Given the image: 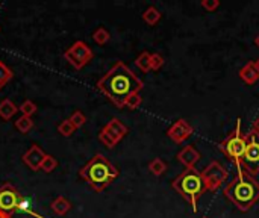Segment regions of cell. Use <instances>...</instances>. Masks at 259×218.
Here are the masks:
<instances>
[{
  "label": "cell",
  "mask_w": 259,
  "mask_h": 218,
  "mask_svg": "<svg viewBox=\"0 0 259 218\" xmlns=\"http://www.w3.org/2000/svg\"><path fill=\"white\" fill-rule=\"evenodd\" d=\"M246 147H247V134L243 132L241 118H238L235 129L229 134V137L226 140H223L219 144V149L231 162L235 164V167L238 170V168H241V159L246 153Z\"/></svg>",
  "instance_id": "cell-5"
},
{
  "label": "cell",
  "mask_w": 259,
  "mask_h": 218,
  "mask_svg": "<svg viewBox=\"0 0 259 218\" xmlns=\"http://www.w3.org/2000/svg\"><path fill=\"white\" fill-rule=\"evenodd\" d=\"M14 77V73L11 71V68L6 67V64L3 61H0V90L5 88V85Z\"/></svg>",
  "instance_id": "cell-22"
},
{
  "label": "cell",
  "mask_w": 259,
  "mask_h": 218,
  "mask_svg": "<svg viewBox=\"0 0 259 218\" xmlns=\"http://www.w3.org/2000/svg\"><path fill=\"white\" fill-rule=\"evenodd\" d=\"M127 132L129 129L126 124H123L118 118H112L99 132V140L108 149H114L127 135Z\"/></svg>",
  "instance_id": "cell-6"
},
{
  "label": "cell",
  "mask_w": 259,
  "mask_h": 218,
  "mask_svg": "<svg viewBox=\"0 0 259 218\" xmlns=\"http://www.w3.org/2000/svg\"><path fill=\"white\" fill-rule=\"evenodd\" d=\"M143 88L144 82L123 61L115 62L114 67L97 82V90L117 108H124L127 97L140 93Z\"/></svg>",
  "instance_id": "cell-1"
},
{
  "label": "cell",
  "mask_w": 259,
  "mask_h": 218,
  "mask_svg": "<svg viewBox=\"0 0 259 218\" xmlns=\"http://www.w3.org/2000/svg\"><path fill=\"white\" fill-rule=\"evenodd\" d=\"M150 61H152V70H155V71L164 67V58L159 53H152Z\"/></svg>",
  "instance_id": "cell-29"
},
{
  "label": "cell",
  "mask_w": 259,
  "mask_h": 218,
  "mask_svg": "<svg viewBox=\"0 0 259 218\" xmlns=\"http://www.w3.org/2000/svg\"><path fill=\"white\" fill-rule=\"evenodd\" d=\"M202 8L208 12H214L220 8V2L219 0H202Z\"/></svg>",
  "instance_id": "cell-28"
},
{
  "label": "cell",
  "mask_w": 259,
  "mask_h": 218,
  "mask_svg": "<svg viewBox=\"0 0 259 218\" xmlns=\"http://www.w3.org/2000/svg\"><path fill=\"white\" fill-rule=\"evenodd\" d=\"M17 112H18V106L14 102H11L9 99H5L0 102V117L5 121H9Z\"/></svg>",
  "instance_id": "cell-15"
},
{
  "label": "cell",
  "mask_w": 259,
  "mask_h": 218,
  "mask_svg": "<svg viewBox=\"0 0 259 218\" xmlns=\"http://www.w3.org/2000/svg\"><path fill=\"white\" fill-rule=\"evenodd\" d=\"M0 218H11V215L6 214V212H3V211H0Z\"/></svg>",
  "instance_id": "cell-31"
},
{
  "label": "cell",
  "mask_w": 259,
  "mask_h": 218,
  "mask_svg": "<svg viewBox=\"0 0 259 218\" xmlns=\"http://www.w3.org/2000/svg\"><path fill=\"white\" fill-rule=\"evenodd\" d=\"M18 111H20L21 115H24V117H32V115L36 112V105H35L32 100H24V102L18 106Z\"/></svg>",
  "instance_id": "cell-23"
},
{
  "label": "cell",
  "mask_w": 259,
  "mask_h": 218,
  "mask_svg": "<svg viewBox=\"0 0 259 218\" xmlns=\"http://www.w3.org/2000/svg\"><path fill=\"white\" fill-rule=\"evenodd\" d=\"M56 165H58V161H56L52 155H46V158H44V161H42L39 170H42L44 173H52V171L56 168Z\"/></svg>",
  "instance_id": "cell-26"
},
{
  "label": "cell",
  "mask_w": 259,
  "mask_h": 218,
  "mask_svg": "<svg viewBox=\"0 0 259 218\" xmlns=\"http://www.w3.org/2000/svg\"><path fill=\"white\" fill-rule=\"evenodd\" d=\"M50 208H52V211L56 214V215H65L70 209H71V203L65 199V197H62V196H59V197H56L52 203H50Z\"/></svg>",
  "instance_id": "cell-16"
},
{
  "label": "cell",
  "mask_w": 259,
  "mask_h": 218,
  "mask_svg": "<svg viewBox=\"0 0 259 218\" xmlns=\"http://www.w3.org/2000/svg\"><path fill=\"white\" fill-rule=\"evenodd\" d=\"M44 158H46V153L42 152V149H41L39 146L33 144V146H30V149L23 155V162H24L30 170L36 171V170H39V167H41Z\"/></svg>",
  "instance_id": "cell-12"
},
{
  "label": "cell",
  "mask_w": 259,
  "mask_h": 218,
  "mask_svg": "<svg viewBox=\"0 0 259 218\" xmlns=\"http://www.w3.org/2000/svg\"><path fill=\"white\" fill-rule=\"evenodd\" d=\"M223 194L237 209L247 212L259 202V182L255 176L246 173L243 168H238L237 176L228 184Z\"/></svg>",
  "instance_id": "cell-2"
},
{
  "label": "cell",
  "mask_w": 259,
  "mask_h": 218,
  "mask_svg": "<svg viewBox=\"0 0 259 218\" xmlns=\"http://www.w3.org/2000/svg\"><path fill=\"white\" fill-rule=\"evenodd\" d=\"M70 121L73 123V126H74L76 129H79V127H82V126L87 123V117H85L80 111H74V112L71 114V117H70Z\"/></svg>",
  "instance_id": "cell-27"
},
{
  "label": "cell",
  "mask_w": 259,
  "mask_h": 218,
  "mask_svg": "<svg viewBox=\"0 0 259 218\" xmlns=\"http://www.w3.org/2000/svg\"><path fill=\"white\" fill-rule=\"evenodd\" d=\"M193 134H194V127H193L187 120H184V118H179L178 121H175V123L168 127V130H167V137H168L173 143H176V144L184 143V141L188 140Z\"/></svg>",
  "instance_id": "cell-11"
},
{
  "label": "cell",
  "mask_w": 259,
  "mask_h": 218,
  "mask_svg": "<svg viewBox=\"0 0 259 218\" xmlns=\"http://www.w3.org/2000/svg\"><path fill=\"white\" fill-rule=\"evenodd\" d=\"M74 130H76V127L73 126V123L70 121V118L61 121L59 126H58V132H59L62 137H71V135L74 134Z\"/></svg>",
  "instance_id": "cell-24"
},
{
  "label": "cell",
  "mask_w": 259,
  "mask_h": 218,
  "mask_svg": "<svg viewBox=\"0 0 259 218\" xmlns=\"http://www.w3.org/2000/svg\"><path fill=\"white\" fill-rule=\"evenodd\" d=\"M252 130L253 132H256V134H259V117L253 121V124H252Z\"/></svg>",
  "instance_id": "cell-30"
},
{
  "label": "cell",
  "mask_w": 259,
  "mask_h": 218,
  "mask_svg": "<svg viewBox=\"0 0 259 218\" xmlns=\"http://www.w3.org/2000/svg\"><path fill=\"white\" fill-rule=\"evenodd\" d=\"M20 199H21V196L14 185L5 184L0 187V211L11 215L12 212H15L18 209Z\"/></svg>",
  "instance_id": "cell-10"
},
{
  "label": "cell",
  "mask_w": 259,
  "mask_h": 218,
  "mask_svg": "<svg viewBox=\"0 0 259 218\" xmlns=\"http://www.w3.org/2000/svg\"><path fill=\"white\" fill-rule=\"evenodd\" d=\"M255 46H256V47L259 49V33H258V36L255 38Z\"/></svg>",
  "instance_id": "cell-33"
},
{
  "label": "cell",
  "mask_w": 259,
  "mask_h": 218,
  "mask_svg": "<svg viewBox=\"0 0 259 218\" xmlns=\"http://www.w3.org/2000/svg\"><path fill=\"white\" fill-rule=\"evenodd\" d=\"M150 58H152V55H150L149 52H143V53L137 58L135 65H137L143 73H149V71L152 70V61H150Z\"/></svg>",
  "instance_id": "cell-19"
},
{
  "label": "cell",
  "mask_w": 259,
  "mask_h": 218,
  "mask_svg": "<svg viewBox=\"0 0 259 218\" xmlns=\"http://www.w3.org/2000/svg\"><path fill=\"white\" fill-rule=\"evenodd\" d=\"M241 168L252 176L259 173V134L253 130L247 134V147L241 159Z\"/></svg>",
  "instance_id": "cell-7"
},
{
  "label": "cell",
  "mask_w": 259,
  "mask_h": 218,
  "mask_svg": "<svg viewBox=\"0 0 259 218\" xmlns=\"http://www.w3.org/2000/svg\"><path fill=\"white\" fill-rule=\"evenodd\" d=\"M32 127H33V120H32V117H24V115H21V117L17 118V121H15V129H17L18 132H21V134L30 132Z\"/></svg>",
  "instance_id": "cell-20"
},
{
  "label": "cell",
  "mask_w": 259,
  "mask_h": 218,
  "mask_svg": "<svg viewBox=\"0 0 259 218\" xmlns=\"http://www.w3.org/2000/svg\"><path fill=\"white\" fill-rule=\"evenodd\" d=\"M171 187H173V190H176L182 196V199H185L191 205L193 212L199 211V208H197L199 200L205 194V191H208L205 181H203V176H202V171H199L196 167L185 168L171 182Z\"/></svg>",
  "instance_id": "cell-4"
},
{
  "label": "cell",
  "mask_w": 259,
  "mask_h": 218,
  "mask_svg": "<svg viewBox=\"0 0 259 218\" xmlns=\"http://www.w3.org/2000/svg\"><path fill=\"white\" fill-rule=\"evenodd\" d=\"M203 218H206V217H203Z\"/></svg>",
  "instance_id": "cell-34"
},
{
  "label": "cell",
  "mask_w": 259,
  "mask_h": 218,
  "mask_svg": "<svg viewBox=\"0 0 259 218\" xmlns=\"http://www.w3.org/2000/svg\"><path fill=\"white\" fill-rule=\"evenodd\" d=\"M253 64H255V67H256V70L259 71V58L256 59V61H253Z\"/></svg>",
  "instance_id": "cell-32"
},
{
  "label": "cell",
  "mask_w": 259,
  "mask_h": 218,
  "mask_svg": "<svg viewBox=\"0 0 259 218\" xmlns=\"http://www.w3.org/2000/svg\"><path fill=\"white\" fill-rule=\"evenodd\" d=\"M118 170L115 165H112L108 158H105L102 153L94 155L80 170L79 176L96 191L102 193L106 190L117 178H118Z\"/></svg>",
  "instance_id": "cell-3"
},
{
  "label": "cell",
  "mask_w": 259,
  "mask_h": 218,
  "mask_svg": "<svg viewBox=\"0 0 259 218\" xmlns=\"http://www.w3.org/2000/svg\"><path fill=\"white\" fill-rule=\"evenodd\" d=\"M141 103H143V97L140 96V93H135V94H132L131 97H127L124 106H126L127 109H131V111H135V109H138V108L141 106Z\"/></svg>",
  "instance_id": "cell-25"
},
{
  "label": "cell",
  "mask_w": 259,
  "mask_h": 218,
  "mask_svg": "<svg viewBox=\"0 0 259 218\" xmlns=\"http://www.w3.org/2000/svg\"><path fill=\"white\" fill-rule=\"evenodd\" d=\"M178 161L185 167V168H193L199 159H200V153L194 146H185L179 153H178Z\"/></svg>",
  "instance_id": "cell-13"
},
{
  "label": "cell",
  "mask_w": 259,
  "mask_h": 218,
  "mask_svg": "<svg viewBox=\"0 0 259 218\" xmlns=\"http://www.w3.org/2000/svg\"><path fill=\"white\" fill-rule=\"evenodd\" d=\"M109 38H111V35H109V32H108L105 27H99V29H96L94 33H93V39H94V42L99 44V46L106 44V42L109 41Z\"/></svg>",
  "instance_id": "cell-21"
},
{
  "label": "cell",
  "mask_w": 259,
  "mask_h": 218,
  "mask_svg": "<svg viewBox=\"0 0 259 218\" xmlns=\"http://www.w3.org/2000/svg\"><path fill=\"white\" fill-rule=\"evenodd\" d=\"M149 170H150V173L153 176L159 178V176H162L167 171V162L162 161L161 158H155V159H152L149 162Z\"/></svg>",
  "instance_id": "cell-18"
},
{
  "label": "cell",
  "mask_w": 259,
  "mask_h": 218,
  "mask_svg": "<svg viewBox=\"0 0 259 218\" xmlns=\"http://www.w3.org/2000/svg\"><path fill=\"white\" fill-rule=\"evenodd\" d=\"M240 79L247 83V85H253L255 82L259 80V71L256 70L255 64L253 62H247L241 70H240Z\"/></svg>",
  "instance_id": "cell-14"
},
{
  "label": "cell",
  "mask_w": 259,
  "mask_h": 218,
  "mask_svg": "<svg viewBox=\"0 0 259 218\" xmlns=\"http://www.w3.org/2000/svg\"><path fill=\"white\" fill-rule=\"evenodd\" d=\"M161 17H162V14H161L159 9L155 8V6H149V8L143 12V20H144V23L149 24V26H155V24L161 20Z\"/></svg>",
  "instance_id": "cell-17"
},
{
  "label": "cell",
  "mask_w": 259,
  "mask_h": 218,
  "mask_svg": "<svg viewBox=\"0 0 259 218\" xmlns=\"http://www.w3.org/2000/svg\"><path fill=\"white\" fill-rule=\"evenodd\" d=\"M94 53L90 49V46L83 41H76L65 53L64 58L68 64H71L76 70L83 68L91 59H93Z\"/></svg>",
  "instance_id": "cell-8"
},
{
  "label": "cell",
  "mask_w": 259,
  "mask_h": 218,
  "mask_svg": "<svg viewBox=\"0 0 259 218\" xmlns=\"http://www.w3.org/2000/svg\"><path fill=\"white\" fill-rule=\"evenodd\" d=\"M202 176H203L206 190L208 191H217L223 185V182H226V179L229 176V171L219 161H212L202 171Z\"/></svg>",
  "instance_id": "cell-9"
}]
</instances>
